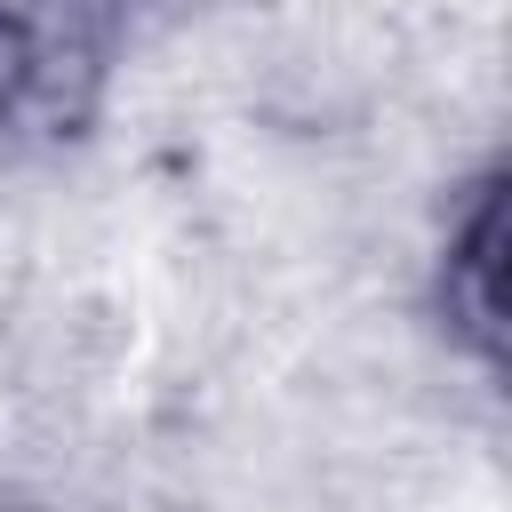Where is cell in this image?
<instances>
[{"label": "cell", "instance_id": "obj_1", "mask_svg": "<svg viewBox=\"0 0 512 512\" xmlns=\"http://www.w3.org/2000/svg\"><path fill=\"white\" fill-rule=\"evenodd\" d=\"M104 0H0V128L8 136H88L104 96Z\"/></svg>", "mask_w": 512, "mask_h": 512}, {"label": "cell", "instance_id": "obj_3", "mask_svg": "<svg viewBox=\"0 0 512 512\" xmlns=\"http://www.w3.org/2000/svg\"><path fill=\"white\" fill-rule=\"evenodd\" d=\"M0 512H56V504H40V496H24V488H0Z\"/></svg>", "mask_w": 512, "mask_h": 512}, {"label": "cell", "instance_id": "obj_4", "mask_svg": "<svg viewBox=\"0 0 512 512\" xmlns=\"http://www.w3.org/2000/svg\"><path fill=\"white\" fill-rule=\"evenodd\" d=\"M104 8H112V16H120V8H128V0H104Z\"/></svg>", "mask_w": 512, "mask_h": 512}, {"label": "cell", "instance_id": "obj_2", "mask_svg": "<svg viewBox=\"0 0 512 512\" xmlns=\"http://www.w3.org/2000/svg\"><path fill=\"white\" fill-rule=\"evenodd\" d=\"M440 320L448 336L480 360V368H504V168H488L456 224H448V248H440Z\"/></svg>", "mask_w": 512, "mask_h": 512}]
</instances>
